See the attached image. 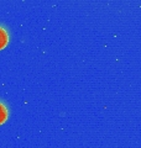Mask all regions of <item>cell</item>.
Segmentation results:
<instances>
[{
	"instance_id": "cell-2",
	"label": "cell",
	"mask_w": 141,
	"mask_h": 148,
	"mask_svg": "<svg viewBox=\"0 0 141 148\" xmlns=\"http://www.w3.org/2000/svg\"><path fill=\"white\" fill-rule=\"evenodd\" d=\"M8 119H9V109L3 101H0V125L5 123Z\"/></svg>"
},
{
	"instance_id": "cell-1",
	"label": "cell",
	"mask_w": 141,
	"mask_h": 148,
	"mask_svg": "<svg viewBox=\"0 0 141 148\" xmlns=\"http://www.w3.org/2000/svg\"><path fill=\"white\" fill-rule=\"evenodd\" d=\"M9 41H10V35H9L8 30L0 25V51L9 45Z\"/></svg>"
}]
</instances>
